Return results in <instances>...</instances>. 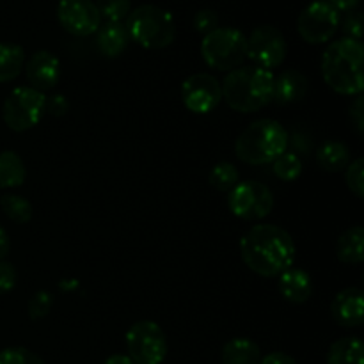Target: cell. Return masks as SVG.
Wrapping results in <instances>:
<instances>
[{"instance_id":"1","label":"cell","mask_w":364,"mask_h":364,"mask_svg":"<svg viewBox=\"0 0 364 364\" xmlns=\"http://www.w3.org/2000/svg\"><path fill=\"white\" fill-rule=\"evenodd\" d=\"M295 242L287 230L274 224L252 226L240 240V256L245 267L262 277H279L294 267Z\"/></svg>"},{"instance_id":"2","label":"cell","mask_w":364,"mask_h":364,"mask_svg":"<svg viewBox=\"0 0 364 364\" xmlns=\"http://www.w3.org/2000/svg\"><path fill=\"white\" fill-rule=\"evenodd\" d=\"M364 48L361 41L341 38L333 41L322 55V77L338 95L359 96L364 89Z\"/></svg>"},{"instance_id":"3","label":"cell","mask_w":364,"mask_h":364,"mask_svg":"<svg viewBox=\"0 0 364 364\" xmlns=\"http://www.w3.org/2000/svg\"><path fill=\"white\" fill-rule=\"evenodd\" d=\"M223 100L237 112H258L272 102L274 73L258 66H240L230 71L220 84Z\"/></svg>"},{"instance_id":"4","label":"cell","mask_w":364,"mask_h":364,"mask_svg":"<svg viewBox=\"0 0 364 364\" xmlns=\"http://www.w3.org/2000/svg\"><path fill=\"white\" fill-rule=\"evenodd\" d=\"M288 149V132L276 119L252 121L235 142L238 160L247 166L272 164Z\"/></svg>"},{"instance_id":"5","label":"cell","mask_w":364,"mask_h":364,"mask_svg":"<svg viewBox=\"0 0 364 364\" xmlns=\"http://www.w3.org/2000/svg\"><path fill=\"white\" fill-rule=\"evenodd\" d=\"M128 36L148 50H162L176 39V21L169 11L153 4H144L130 11L127 18Z\"/></svg>"},{"instance_id":"6","label":"cell","mask_w":364,"mask_h":364,"mask_svg":"<svg viewBox=\"0 0 364 364\" xmlns=\"http://www.w3.org/2000/svg\"><path fill=\"white\" fill-rule=\"evenodd\" d=\"M201 55L210 68L230 73L247 59V38L238 28L217 27L213 32L203 36Z\"/></svg>"},{"instance_id":"7","label":"cell","mask_w":364,"mask_h":364,"mask_svg":"<svg viewBox=\"0 0 364 364\" xmlns=\"http://www.w3.org/2000/svg\"><path fill=\"white\" fill-rule=\"evenodd\" d=\"M46 112L45 92L36 91L31 85L14 87L7 95L2 107V117L13 132H27L41 121Z\"/></svg>"},{"instance_id":"8","label":"cell","mask_w":364,"mask_h":364,"mask_svg":"<svg viewBox=\"0 0 364 364\" xmlns=\"http://www.w3.org/2000/svg\"><path fill=\"white\" fill-rule=\"evenodd\" d=\"M128 358L135 364H162L167 355V338L162 327L151 320L135 322L127 331Z\"/></svg>"},{"instance_id":"9","label":"cell","mask_w":364,"mask_h":364,"mask_svg":"<svg viewBox=\"0 0 364 364\" xmlns=\"http://www.w3.org/2000/svg\"><path fill=\"white\" fill-rule=\"evenodd\" d=\"M228 206L235 217L242 220H262L272 212L274 194L259 181H242L231 188Z\"/></svg>"},{"instance_id":"10","label":"cell","mask_w":364,"mask_h":364,"mask_svg":"<svg viewBox=\"0 0 364 364\" xmlns=\"http://www.w3.org/2000/svg\"><path fill=\"white\" fill-rule=\"evenodd\" d=\"M341 16L326 0H315L301 11L297 31L309 45H322L331 41L340 28Z\"/></svg>"},{"instance_id":"11","label":"cell","mask_w":364,"mask_h":364,"mask_svg":"<svg viewBox=\"0 0 364 364\" xmlns=\"http://www.w3.org/2000/svg\"><path fill=\"white\" fill-rule=\"evenodd\" d=\"M288 53L287 39L283 32L274 25L256 27L247 38V59L255 63L252 66L272 71L284 63Z\"/></svg>"},{"instance_id":"12","label":"cell","mask_w":364,"mask_h":364,"mask_svg":"<svg viewBox=\"0 0 364 364\" xmlns=\"http://www.w3.org/2000/svg\"><path fill=\"white\" fill-rule=\"evenodd\" d=\"M181 100L194 114H208L223 102L220 82L208 73H194L181 84Z\"/></svg>"},{"instance_id":"13","label":"cell","mask_w":364,"mask_h":364,"mask_svg":"<svg viewBox=\"0 0 364 364\" xmlns=\"http://www.w3.org/2000/svg\"><path fill=\"white\" fill-rule=\"evenodd\" d=\"M57 18L64 31L78 38L95 34L102 25V18L92 0H60L57 6Z\"/></svg>"},{"instance_id":"14","label":"cell","mask_w":364,"mask_h":364,"mask_svg":"<svg viewBox=\"0 0 364 364\" xmlns=\"http://www.w3.org/2000/svg\"><path fill=\"white\" fill-rule=\"evenodd\" d=\"M25 75L31 87H34L36 91H50L55 87L60 78V60L48 50H39L32 53L25 64Z\"/></svg>"},{"instance_id":"15","label":"cell","mask_w":364,"mask_h":364,"mask_svg":"<svg viewBox=\"0 0 364 364\" xmlns=\"http://www.w3.org/2000/svg\"><path fill=\"white\" fill-rule=\"evenodd\" d=\"M331 315L347 329H358L364 323V294L361 288H345L331 302Z\"/></svg>"},{"instance_id":"16","label":"cell","mask_w":364,"mask_h":364,"mask_svg":"<svg viewBox=\"0 0 364 364\" xmlns=\"http://www.w3.org/2000/svg\"><path fill=\"white\" fill-rule=\"evenodd\" d=\"M309 82L301 71L284 70L277 77H274L272 102L279 105H290V103L301 102L306 96Z\"/></svg>"},{"instance_id":"17","label":"cell","mask_w":364,"mask_h":364,"mask_svg":"<svg viewBox=\"0 0 364 364\" xmlns=\"http://www.w3.org/2000/svg\"><path fill=\"white\" fill-rule=\"evenodd\" d=\"M279 291L291 304H304L313 295V281L306 270L290 267L279 276Z\"/></svg>"},{"instance_id":"18","label":"cell","mask_w":364,"mask_h":364,"mask_svg":"<svg viewBox=\"0 0 364 364\" xmlns=\"http://www.w3.org/2000/svg\"><path fill=\"white\" fill-rule=\"evenodd\" d=\"M128 43H130V36H128L127 27L123 23L105 21L96 31V46H98L100 53L107 59L119 57L127 50Z\"/></svg>"},{"instance_id":"19","label":"cell","mask_w":364,"mask_h":364,"mask_svg":"<svg viewBox=\"0 0 364 364\" xmlns=\"http://www.w3.org/2000/svg\"><path fill=\"white\" fill-rule=\"evenodd\" d=\"M336 256L347 265H359L364 262V230L352 226L340 235L336 244Z\"/></svg>"},{"instance_id":"20","label":"cell","mask_w":364,"mask_h":364,"mask_svg":"<svg viewBox=\"0 0 364 364\" xmlns=\"http://www.w3.org/2000/svg\"><path fill=\"white\" fill-rule=\"evenodd\" d=\"M220 359H223V364H259L262 350L252 340L235 338L224 345Z\"/></svg>"},{"instance_id":"21","label":"cell","mask_w":364,"mask_h":364,"mask_svg":"<svg viewBox=\"0 0 364 364\" xmlns=\"http://www.w3.org/2000/svg\"><path fill=\"white\" fill-rule=\"evenodd\" d=\"M316 162L327 173H338L350 164V149L341 141H327L316 151Z\"/></svg>"},{"instance_id":"22","label":"cell","mask_w":364,"mask_h":364,"mask_svg":"<svg viewBox=\"0 0 364 364\" xmlns=\"http://www.w3.org/2000/svg\"><path fill=\"white\" fill-rule=\"evenodd\" d=\"M327 364H364V348L359 338H341L331 345Z\"/></svg>"},{"instance_id":"23","label":"cell","mask_w":364,"mask_h":364,"mask_svg":"<svg viewBox=\"0 0 364 364\" xmlns=\"http://www.w3.org/2000/svg\"><path fill=\"white\" fill-rule=\"evenodd\" d=\"M25 64V52L14 43H0V84L11 82L21 73Z\"/></svg>"},{"instance_id":"24","label":"cell","mask_w":364,"mask_h":364,"mask_svg":"<svg viewBox=\"0 0 364 364\" xmlns=\"http://www.w3.org/2000/svg\"><path fill=\"white\" fill-rule=\"evenodd\" d=\"M25 164L14 151L0 153V188L20 187L25 181Z\"/></svg>"},{"instance_id":"25","label":"cell","mask_w":364,"mask_h":364,"mask_svg":"<svg viewBox=\"0 0 364 364\" xmlns=\"http://www.w3.org/2000/svg\"><path fill=\"white\" fill-rule=\"evenodd\" d=\"M2 212L16 224H27L32 219V205L25 198L16 194H6L0 198Z\"/></svg>"},{"instance_id":"26","label":"cell","mask_w":364,"mask_h":364,"mask_svg":"<svg viewBox=\"0 0 364 364\" xmlns=\"http://www.w3.org/2000/svg\"><path fill=\"white\" fill-rule=\"evenodd\" d=\"M272 171L279 180L295 181L302 173V160L297 153L284 151L272 162Z\"/></svg>"},{"instance_id":"27","label":"cell","mask_w":364,"mask_h":364,"mask_svg":"<svg viewBox=\"0 0 364 364\" xmlns=\"http://www.w3.org/2000/svg\"><path fill=\"white\" fill-rule=\"evenodd\" d=\"M238 178H240V174H238L237 167L233 164L219 162L210 171L208 180L212 183V187L217 188L219 192H230L238 183Z\"/></svg>"},{"instance_id":"28","label":"cell","mask_w":364,"mask_h":364,"mask_svg":"<svg viewBox=\"0 0 364 364\" xmlns=\"http://www.w3.org/2000/svg\"><path fill=\"white\" fill-rule=\"evenodd\" d=\"M96 9H98L100 18L112 23H121L127 20L132 11V0H96Z\"/></svg>"},{"instance_id":"29","label":"cell","mask_w":364,"mask_h":364,"mask_svg":"<svg viewBox=\"0 0 364 364\" xmlns=\"http://www.w3.org/2000/svg\"><path fill=\"white\" fill-rule=\"evenodd\" d=\"M0 364H45L38 354L25 347H9L0 350Z\"/></svg>"},{"instance_id":"30","label":"cell","mask_w":364,"mask_h":364,"mask_svg":"<svg viewBox=\"0 0 364 364\" xmlns=\"http://www.w3.org/2000/svg\"><path fill=\"white\" fill-rule=\"evenodd\" d=\"M345 180H347V187L350 188L352 194L355 198H364V160L355 159L350 162L345 171Z\"/></svg>"},{"instance_id":"31","label":"cell","mask_w":364,"mask_h":364,"mask_svg":"<svg viewBox=\"0 0 364 364\" xmlns=\"http://www.w3.org/2000/svg\"><path fill=\"white\" fill-rule=\"evenodd\" d=\"M53 306V297L52 294H48L46 290H39L38 294L32 295L31 302H28V316L31 320H41L45 318L50 313Z\"/></svg>"},{"instance_id":"32","label":"cell","mask_w":364,"mask_h":364,"mask_svg":"<svg viewBox=\"0 0 364 364\" xmlns=\"http://www.w3.org/2000/svg\"><path fill=\"white\" fill-rule=\"evenodd\" d=\"M341 23V31H343L345 38L354 39V41H361L363 39V13L361 11H348L347 16L343 18Z\"/></svg>"},{"instance_id":"33","label":"cell","mask_w":364,"mask_h":364,"mask_svg":"<svg viewBox=\"0 0 364 364\" xmlns=\"http://www.w3.org/2000/svg\"><path fill=\"white\" fill-rule=\"evenodd\" d=\"M219 27V16H217L215 11L212 9H201L198 11V14L194 16V28L199 34L206 36L210 32H213Z\"/></svg>"},{"instance_id":"34","label":"cell","mask_w":364,"mask_h":364,"mask_svg":"<svg viewBox=\"0 0 364 364\" xmlns=\"http://www.w3.org/2000/svg\"><path fill=\"white\" fill-rule=\"evenodd\" d=\"M16 284V270L9 262H0V295L9 294Z\"/></svg>"},{"instance_id":"35","label":"cell","mask_w":364,"mask_h":364,"mask_svg":"<svg viewBox=\"0 0 364 364\" xmlns=\"http://www.w3.org/2000/svg\"><path fill=\"white\" fill-rule=\"evenodd\" d=\"M348 117H350V123L354 124L355 130L359 135L364 134V98L361 95L355 96L354 103L348 109Z\"/></svg>"},{"instance_id":"36","label":"cell","mask_w":364,"mask_h":364,"mask_svg":"<svg viewBox=\"0 0 364 364\" xmlns=\"http://www.w3.org/2000/svg\"><path fill=\"white\" fill-rule=\"evenodd\" d=\"M68 109H70V103L63 95H53L50 98L46 96V112L48 114L55 117H63L68 112Z\"/></svg>"},{"instance_id":"37","label":"cell","mask_w":364,"mask_h":364,"mask_svg":"<svg viewBox=\"0 0 364 364\" xmlns=\"http://www.w3.org/2000/svg\"><path fill=\"white\" fill-rule=\"evenodd\" d=\"M259 364H297V361L284 352H272V354L262 358Z\"/></svg>"},{"instance_id":"38","label":"cell","mask_w":364,"mask_h":364,"mask_svg":"<svg viewBox=\"0 0 364 364\" xmlns=\"http://www.w3.org/2000/svg\"><path fill=\"white\" fill-rule=\"evenodd\" d=\"M326 2L331 4L338 13H341V11H343V13H348V11H354L361 0H326Z\"/></svg>"},{"instance_id":"39","label":"cell","mask_w":364,"mask_h":364,"mask_svg":"<svg viewBox=\"0 0 364 364\" xmlns=\"http://www.w3.org/2000/svg\"><path fill=\"white\" fill-rule=\"evenodd\" d=\"M9 249H11L9 235H7V231L4 230V226L0 224V262L9 255Z\"/></svg>"},{"instance_id":"40","label":"cell","mask_w":364,"mask_h":364,"mask_svg":"<svg viewBox=\"0 0 364 364\" xmlns=\"http://www.w3.org/2000/svg\"><path fill=\"white\" fill-rule=\"evenodd\" d=\"M103 364H135V363L124 354H114L110 355V358H107L105 361H103Z\"/></svg>"}]
</instances>
